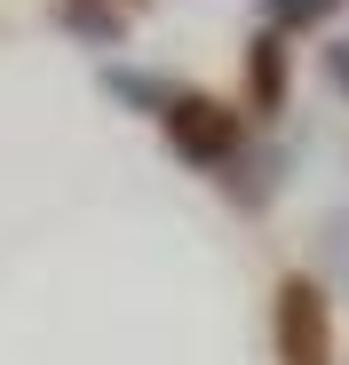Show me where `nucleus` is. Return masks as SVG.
I'll list each match as a JSON object with an SVG mask.
<instances>
[{
    "label": "nucleus",
    "mask_w": 349,
    "mask_h": 365,
    "mask_svg": "<svg viewBox=\"0 0 349 365\" xmlns=\"http://www.w3.org/2000/svg\"><path fill=\"white\" fill-rule=\"evenodd\" d=\"M159 128L167 143L183 151L191 167H222V159H239V111H222L214 96H174L159 111Z\"/></svg>",
    "instance_id": "f257e3e1"
},
{
    "label": "nucleus",
    "mask_w": 349,
    "mask_h": 365,
    "mask_svg": "<svg viewBox=\"0 0 349 365\" xmlns=\"http://www.w3.org/2000/svg\"><path fill=\"white\" fill-rule=\"evenodd\" d=\"M278 365H333V310L310 278L278 286Z\"/></svg>",
    "instance_id": "f03ea898"
},
{
    "label": "nucleus",
    "mask_w": 349,
    "mask_h": 365,
    "mask_svg": "<svg viewBox=\"0 0 349 365\" xmlns=\"http://www.w3.org/2000/svg\"><path fill=\"white\" fill-rule=\"evenodd\" d=\"M254 103H262V111L286 103V40H278V32L254 40Z\"/></svg>",
    "instance_id": "7ed1b4c3"
},
{
    "label": "nucleus",
    "mask_w": 349,
    "mask_h": 365,
    "mask_svg": "<svg viewBox=\"0 0 349 365\" xmlns=\"http://www.w3.org/2000/svg\"><path fill=\"white\" fill-rule=\"evenodd\" d=\"M103 88L120 96V103H143V111H167V103H174V96H167V88H159L151 72H120V64L103 72Z\"/></svg>",
    "instance_id": "20e7f679"
},
{
    "label": "nucleus",
    "mask_w": 349,
    "mask_h": 365,
    "mask_svg": "<svg viewBox=\"0 0 349 365\" xmlns=\"http://www.w3.org/2000/svg\"><path fill=\"white\" fill-rule=\"evenodd\" d=\"M278 167H286L278 151H262V159H246V182H230V199H246V207H262V199L278 191Z\"/></svg>",
    "instance_id": "39448f33"
},
{
    "label": "nucleus",
    "mask_w": 349,
    "mask_h": 365,
    "mask_svg": "<svg viewBox=\"0 0 349 365\" xmlns=\"http://www.w3.org/2000/svg\"><path fill=\"white\" fill-rule=\"evenodd\" d=\"M64 24H72V32H88V40H120V16L95 9V0H64Z\"/></svg>",
    "instance_id": "423d86ee"
},
{
    "label": "nucleus",
    "mask_w": 349,
    "mask_h": 365,
    "mask_svg": "<svg viewBox=\"0 0 349 365\" xmlns=\"http://www.w3.org/2000/svg\"><path fill=\"white\" fill-rule=\"evenodd\" d=\"M341 0H270V24H325Z\"/></svg>",
    "instance_id": "0eeeda50"
},
{
    "label": "nucleus",
    "mask_w": 349,
    "mask_h": 365,
    "mask_svg": "<svg viewBox=\"0 0 349 365\" xmlns=\"http://www.w3.org/2000/svg\"><path fill=\"white\" fill-rule=\"evenodd\" d=\"M325 80H333V88L349 96V48H325Z\"/></svg>",
    "instance_id": "6e6552de"
}]
</instances>
